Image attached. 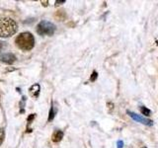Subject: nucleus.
<instances>
[{
	"mask_svg": "<svg viewBox=\"0 0 158 148\" xmlns=\"http://www.w3.org/2000/svg\"><path fill=\"white\" fill-rule=\"evenodd\" d=\"M98 78V72L94 70L91 74V77H90V81L94 82V81H96V79Z\"/></svg>",
	"mask_w": 158,
	"mask_h": 148,
	"instance_id": "obj_11",
	"label": "nucleus"
},
{
	"mask_svg": "<svg viewBox=\"0 0 158 148\" xmlns=\"http://www.w3.org/2000/svg\"><path fill=\"white\" fill-rule=\"evenodd\" d=\"M54 116H56V110H54V107L53 105H52V108L51 110H49V113H48V121H52L53 118H54Z\"/></svg>",
	"mask_w": 158,
	"mask_h": 148,
	"instance_id": "obj_10",
	"label": "nucleus"
},
{
	"mask_svg": "<svg viewBox=\"0 0 158 148\" xmlns=\"http://www.w3.org/2000/svg\"><path fill=\"white\" fill-rule=\"evenodd\" d=\"M62 3H65V0H62V1H56V6H58L59 4H62Z\"/></svg>",
	"mask_w": 158,
	"mask_h": 148,
	"instance_id": "obj_17",
	"label": "nucleus"
},
{
	"mask_svg": "<svg viewBox=\"0 0 158 148\" xmlns=\"http://www.w3.org/2000/svg\"><path fill=\"white\" fill-rule=\"evenodd\" d=\"M4 137H5V132L3 128H0V145L2 144V142L4 140Z\"/></svg>",
	"mask_w": 158,
	"mask_h": 148,
	"instance_id": "obj_12",
	"label": "nucleus"
},
{
	"mask_svg": "<svg viewBox=\"0 0 158 148\" xmlns=\"http://www.w3.org/2000/svg\"><path fill=\"white\" fill-rule=\"evenodd\" d=\"M40 90H41V87H40L39 84H34V85L30 88V94L33 98H38L40 95Z\"/></svg>",
	"mask_w": 158,
	"mask_h": 148,
	"instance_id": "obj_6",
	"label": "nucleus"
},
{
	"mask_svg": "<svg viewBox=\"0 0 158 148\" xmlns=\"http://www.w3.org/2000/svg\"><path fill=\"white\" fill-rule=\"evenodd\" d=\"M141 148H147V147H146V146H142Z\"/></svg>",
	"mask_w": 158,
	"mask_h": 148,
	"instance_id": "obj_19",
	"label": "nucleus"
},
{
	"mask_svg": "<svg viewBox=\"0 0 158 148\" xmlns=\"http://www.w3.org/2000/svg\"><path fill=\"white\" fill-rule=\"evenodd\" d=\"M127 113L130 116L133 121H135L139 123H142V125H147V126H152L153 125V121L149 120V118H146L144 117H142L140 115H137V113H133L131 111H127Z\"/></svg>",
	"mask_w": 158,
	"mask_h": 148,
	"instance_id": "obj_4",
	"label": "nucleus"
},
{
	"mask_svg": "<svg viewBox=\"0 0 158 148\" xmlns=\"http://www.w3.org/2000/svg\"><path fill=\"white\" fill-rule=\"evenodd\" d=\"M7 43H5V42H2V41H0V52H1L3 49L7 47Z\"/></svg>",
	"mask_w": 158,
	"mask_h": 148,
	"instance_id": "obj_15",
	"label": "nucleus"
},
{
	"mask_svg": "<svg viewBox=\"0 0 158 148\" xmlns=\"http://www.w3.org/2000/svg\"><path fill=\"white\" fill-rule=\"evenodd\" d=\"M15 43L22 51H31L35 46V39L32 33L25 32L20 34L16 38Z\"/></svg>",
	"mask_w": 158,
	"mask_h": 148,
	"instance_id": "obj_2",
	"label": "nucleus"
},
{
	"mask_svg": "<svg viewBox=\"0 0 158 148\" xmlns=\"http://www.w3.org/2000/svg\"><path fill=\"white\" fill-rule=\"evenodd\" d=\"M15 60H16V56H14L11 52H7V53H3L0 56V61H2L4 63L7 64H12Z\"/></svg>",
	"mask_w": 158,
	"mask_h": 148,
	"instance_id": "obj_5",
	"label": "nucleus"
},
{
	"mask_svg": "<svg viewBox=\"0 0 158 148\" xmlns=\"http://www.w3.org/2000/svg\"><path fill=\"white\" fill-rule=\"evenodd\" d=\"M139 110H140V112H141V113L143 116H145V117H149L151 113H152V112H151V110H149L148 108H146L145 106H140L139 107Z\"/></svg>",
	"mask_w": 158,
	"mask_h": 148,
	"instance_id": "obj_9",
	"label": "nucleus"
},
{
	"mask_svg": "<svg viewBox=\"0 0 158 148\" xmlns=\"http://www.w3.org/2000/svg\"><path fill=\"white\" fill-rule=\"evenodd\" d=\"M25 102H26V97L25 96H23V98H22V103H20V107L22 108V110H21V113H24L25 111H24V106H25Z\"/></svg>",
	"mask_w": 158,
	"mask_h": 148,
	"instance_id": "obj_14",
	"label": "nucleus"
},
{
	"mask_svg": "<svg viewBox=\"0 0 158 148\" xmlns=\"http://www.w3.org/2000/svg\"><path fill=\"white\" fill-rule=\"evenodd\" d=\"M35 117H36V113H32V115H30L29 116V117H28V125H31L32 123V121H33V120L35 118Z\"/></svg>",
	"mask_w": 158,
	"mask_h": 148,
	"instance_id": "obj_13",
	"label": "nucleus"
},
{
	"mask_svg": "<svg viewBox=\"0 0 158 148\" xmlns=\"http://www.w3.org/2000/svg\"><path fill=\"white\" fill-rule=\"evenodd\" d=\"M123 145H125V143H123V140H118V142H117V148H123Z\"/></svg>",
	"mask_w": 158,
	"mask_h": 148,
	"instance_id": "obj_16",
	"label": "nucleus"
},
{
	"mask_svg": "<svg viewBox=\"0 0 158 148\" xmlns=\"http://www.w3.org/2000/svg\"><path fill=\"white\" fill-rule=\"evenodd\" d=\"M56 29L54 24L48 21H42L37 26V33L40 36H52L56 32Z\"/></svg>",
	"mask_w": 158,
	"mask_h": 148,
	"instance_id": "obj_3",
	"label": "nucleus"
},
{
	"mask_svg": "<svg viewBox=\"0 0 158 148\" xmlns=\"http://www.w3.org/2000/svg\"><path fill=\"white\" fill-rule=\"evenodd\" d=\"M56 18L59 20V21H63L66 18V13L64 12V10H58L56 13Z\"/></svg>",
	"mask_w": 158,
	"mask_h": 148,
	"instance_id": "obj_8",
	"label": "nucleus"
},
{
	"mask_svg": "<svg viewBox=\"0 0 158 148\" xmlns=\"http://www.w3.org/2000/svg\"><path fill=\"white\" fill-rule=\"evenodd\" d=\"M18 30L17 23L11 18L0 20V38H9L16 34Z\"/></svg>",
	"mask_w": 158,
	"mask_h": 148,
	"instance_id": "obj_1",
	"label": "nucleus"
},
{
	"mask_svg": "<svg viewBox=\"0 0 158 148\" xmlns=\"http://www.w3.org/2000/svg\"><path fill=\"white\" fill-rule=\"evenodd\" d=\"M62 138H63V131L60 130H56L52 136V140L53 142H59Z\"/></svg>",
	"mask_w": 158,
	"mask_h": 148,
	"instance_id": "obj_7",
	"label": "nucleus"
},
{
	"mask_svg": "<svg viewBox=\"0 0 158 148\" xmlns=\"http://www.w3.org/2000/svg\"><path fill=\"white\" fill-rule=\"evenodd\" d=\"M42 3H43L44 6H47V5H48V1H46V2H44V1H42Z\"/></svg>",
	"mask_w": 158,
	"mask_h": 148,
	"instance_id": "obj_18",
	"label": "nucleus"
}]
</instances>
